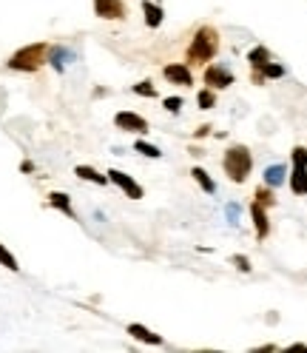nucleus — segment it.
<instances>
[{"mask_svg":"<svg viewBox=\"0 0 307 353\" xmlns=\"http://www.w3.org/2000/svg\"><path fill=\"white\" fill-rule=\"evenodd\" d=\"M74 174L80 176V180H85V183L108 185V174H100V171H97V168H92V165H77V168H74Z\"/></svg>","mask_w":307,"mask_h":353,"instance_id":"obj_13","label":"nucleus"},{"mask_svg":"<svg viewBox=\"0 0 307 353\" xmlns=\"http://www.w3.org/2000/svg\"><path fill=\"white\" fill-rule=\"evenodd\" d=\"M248 63H251V72H262L265 69V63H271V52L265 46H256V49H251Z\"/></svg>","mask_w":307,"mask_h":353,"instance_id":"obj_15","label":"nucleus"},{"mask_svg":"<svg viewBox=\"0 0 307 353\" xmlns=\"http://www.w3.org/2000/svg\"><path fill=\"white\" fill-rule=\"evenodd\" d=\"M128 336L137 339V342H145V345H162V336L154 334V330H148V327L140 325V322H131V325H128Z\"/></svg>","mask_w":307,"mask_h":353,"instance_id":"obj_10","label":"nucleus"},{"mask_svg":"<svg viewBox=\"0 0 307 353\" xmlns=\"http://www.w3.org/2000/svg\"><path fill=\"white\" fill-rule=\"evenodd\" d=\"M191 176H193L196 183H200V188H202L205 194H213V191H216V183L211 180V174H208L205 168H200V165H196V168H191Z\"/></svg>","mask_w":307,"mask_h":353,"instance_id":"obj_16","label":"nucleus"},{"mask_svg":"<svg viewBox=\"0 0 307 353\" xmlns=\"http://www.w3.org/2000/svg\"><path fill=\"white\" fill-rule=\"evenodd\" d=\"M222 168H225L231 183H245L248 176H251V171H253L251 151L245 145H231L225 151V157H222Z\"/></svg>","mask_w":307,"mask_h":353,"instance_id":"obj_3","label":"nucleus"},{"mask_svg":"<svg viewBox=\"0 0 307 353\" xmlns=\"http://www.w3.org/2000/svg\"><path fill=\"white\" fill-rule=\"evenodd\" d=\"M231 262L236 265L239 271H245V274L251 271V259H248V256H239V254H236V256H231Z\"/></svg>","mask_w":307,"mask_h":353,"instance_id":"obj_27","label":"nucleus"},{"mask_svg":"<svg viewBox=\"0 0 307 353\" xmlns=\"http://www.w3.org/2000/svg\"><path fill=\"white\" fill-rule=\"evenodd\" d=\"M202 80H205L208 88H213V92H222V88H228L233 83V74L225 69V65H208Z\"/></svg>","mask_w":307,"mask_h":353,"instance_id":"obj_5","label":"nucleus"},{"mask_svg":"<svg viewBox=\"0 0 307 353\" xmlns=\"http://www.w3.org/2000/svg\"><path fill=\"white\" fill-rule=\"evenodd\" d=\"M114 125L123 128V131H134V134H145V131H148L145 117H140V114H134V112H120V114L114 117Z\"/></svg>","mask_w":307,"mask_h":353,"instance_id":"obj_8","label":"nucleus"},{"mask_svg":"<svg viewBox=\"0 0 307 353\" xmlns=\"http://www.w3.org/2000/svg\"><path fill=\"white\" fill-rule=\"evenodd\" d=\"M0 265H3L6 271H14V274L20 271V265H17V256H14V254H12V251H9L6 245H3V242H0Z\"/></svg>","mask_w":307,"mask_h":353,"instance_id":"obj_18","label":"nucleus"},{"mask_svg":"<svg viewBox=\"0 0 307 353\" xmlns=\"http://www.w3.org/2000/svg\"><path fill=\"white\" fill-rule=\"evenodd\" d=\"M290 160H293V165H307V148L304 145H296L293 154H290Z\"/></svg>","mask_w":307,"mask_h":353,"instance_id":"obj_25","label":"nucleus"},{"mask_svg":"<svg viewBox=\"0 0 307 353\" xmlns=\"http://www.w3.org/2000/svg\"><path fill=\"white\" fill-rule=\"evenodd\" d=\"M251 216H253L256 239H268V234H271V219H268V208H265V205H259V203L253 200V205H251Z\"/></svg>","mask_w":307,"mask_h":353,"instance_id":"obj_9","label":"nucleus"},{"mask_svg":"<svg viewBox=\"0 0 307 353\" xmlns=\"http://www.w3.org/2000/svg\"><path fill=\"white\" fill-rule=\"evenodd\" d=\"M65 60H69V52H65V49H49V63L54 65L57 72L65 69Z\"/></svg>","mask_w":307,"mask_h":353,"instance_id":"obj_21","label":"nucleus"},{"mask_svg":"<svg viewBox=\"0 0 307 353\" xmlns=\"http://www.w3.org/2000/svg\"><path fill=\"white\" fill-rule=\"evenodd\" d=\"M290 191L304 196L307 194V165H293L290 171Z\"/></svg>","mask_w":307,"mask_h":353,"instance_id":"obj_12","label":"nucleus"},{"mask_svg":"<svg viewBox=\"0 0 307 353\" xmlns=\"http://www.w3.org/2000/svg\"><path fill=\"white\" fill-rule=\"evenodd\" d=\"M94 3V14L103 20H125V3L123 0H92Z\"/></svg>","mask_w":307,"mask_h":353,"instance_id":"obj_6","label":"nucleus"},{"mask_svg":"<svg viewBox=\"0 0 307 353\" xmlns=\"http://www.w3.org/2000/svg\"><path fill=\"white\" fill-rule=\"evenodd\" d=\"M20 171H23V174H32V171H34V165H32L29 160H23V163H20Z\"/></svg>","mask_w":307,"mask_h":353,"instance_id":"obj_28","label":"nucleus"},{"mask_svg":"<svg viewBox=\"0 0 307 353\" xmlns=\"http://www.w3.org/2000/svg\"><path fill=\"white\" fill-rule=\"evenodd\" d=\"M134 94H140V97H157V88H154V83L151 80H142V83H137L134 88H131Z\"/></svg>","mask_w":307,"mask_h":353,"instance_id":"obj_23","label":"nucleus"},{"mask_svg":"<svg viewBox=\"0 0 307 353\" xmlns=\"http://www.w3.org/2000/svg\"><path fill=\"white\" fill-rule=\"evenodd\" d=\"M105 174H108V183H114L125 196H131V200H142V185L134 180V176H128L117 168H108Z\"/></svg>","mask_w":307,"mask_h":353,"instance_id":"obj_4","label":"nucleus"},{"mask_svg":"<svg viewBox=\"0 0 307 353\" xmlns=\"http://www.w3.org/2000/svg\"><path fill=\"white\" fill-rule=\"evenodd\" d=\"M49 205H52V208H57V211H63L65 216H72V219H74V208H72L69 194H63V191H52V194H49Z\"/></svg>","mask_w":307,"mask_h":353,"instance_id":"obj_14","label":"nucleus"},{"mask_svg":"<svg viewBox=\"0 0 307 353\" xmlns=\"http://www.w3.org/2000/svg\"><path fill=\"white\" fill-rule=\"evenodd\" d=\"M196 103H200V108H205V112H208V108H213V105H216V92L205 85L202 92L196 94Z\"/></svg>","mask_w":307,"mask_h":353,"instance_id":"obj_20","label":"nucleus"},{"mask_svg":"<svg viewBox=\"0 0 307 353\" xmlns=\"http://www.w3.org/2000/svg\"><path fill=\"white\" fill-rule=\"evenodd\" d=\"M165 112H171V114H177L180 108H182V97H165Z\"/></svg>","mask_w":307,"mask_h":353,"instance_id":"obj_26","label":"nucleus"},{"mask_svg":"<svg viewBox=\"0 0 307 353\" xmlns=\"http://www.w3.org/2000/svg\"><path fill=\"white\" fill-rule=\"evenodd\" d=\"M142 14H145V26H151V29H160V26H162V20H165L162 6L151 3V0H142Z\"/></svg>","mask_w":307,"mask_h":353,"instance_id":"obj_11","label":"nucleus"},{"mask_svg":"<svg viewBox=\"0 0 307 353\" xmlns=\"http://www.w3.org/2000/svg\"><path fill=\"white\" fill-rule=\"evenodd\" d=\"M134 148H137L140 154H145V157H154V160H160V157H162V151L154 145V143H145V140H137Z\"/></svg>","mask_w":307,"mask_h":353,"instance_id":"obj_22","label":"nucleus"},{"mask_svg":"<svg viewBox=\"0 0 307 353\" xmlns=\"http://www.w3.org/2000/svg\"><path fill=\"white\" fill-rule=\"evenodd\" d=\"M253 196H256V203H259V205H265V208H271V205H276V196H273V191H271V185H259Z\"/></svg>","mask_w":307,"mask_h":353,"instance_id":"obj_19","label":"nucleus"},{"mask_svg":"<svg viewBox=\"0 0 307 353\" xmlns=\"http://www.w3.org/2000/svg\"><path fill=\"white\" fill-rule=\"evenodd\" d=\"M49 43H32V46H23L17 49L12 57H9V69L12 72H37L43 65L49 63Z\"/></svg>","mask_w":307,"mask_h":353,"instance_id":"obj_2","label":"nucleus"},{"mask_svg":"<svg viewBox=\"0 0 307 353\" xmlns=\"http://www.w3.org/2000/svg\"><path fill=\"white\" fill-rule=\"evenodd\" d=\"M205 134H211V125H202L200 131H196V137H205Z\"/></svg>","mask_w":307,"mask_h":353,"instance_id":"obj_29","label":"nucleus"},{"mask_svg":"<svg viewBox=\"0 0 307 353\" xmlns=\"http://www.w3.org/2000/svg\"><path fill=\"white\" fill-rule=\"evenodd\" d=\"M262 74H265V80L268 77H284V69L279 63H265V69H262Z\"/></svg>","mask_w":307,"mask_h":353,"instance_id":"obj_24","label":"nucleus"},{"mask_svg":"<svg viewBox=\"0 0 307 353\" xmlns=\"http://www.w3.org/2000/svg\"><path fill=\"white\" fill-rule=\"evenodd\" d=\"M219 52V32L213 26H202L196 29V34L188 43V63L196 65H208Z\"/></svg>","mask_w":307,"mask_h":353,"instance_id":"obj_1","label":"nucleus"},{"mask_svg":"<svg viewBox=\"0 0 307 353\" xmlns=\"http://www.w3.org/2000/svg\"><path fill=\"white\" fill-rule=\"evenodd\" d=\"M165 80L168 83H177V85H193V74H191V65L188 63H168L165 69H162Z\"/></svg>","mask_w":307,"mask_h":353,"instance_id":"obj_7","label":"nucleus"},{"mask_svg":"<svg viewBox=\"0 0 307 353\" xmlns=\"http://www.w3.org/2000/svg\"><path fill=\"white\" fill-rule=\"evenodd\" d=\"M284 174H288V168H284V165H271V168H265V185L279 188V185L284 183Z\"/></svg>","mask_w":307,"mask_h":353,"instance_id":"obj_17","label":"nucleus"}]
</instances>
